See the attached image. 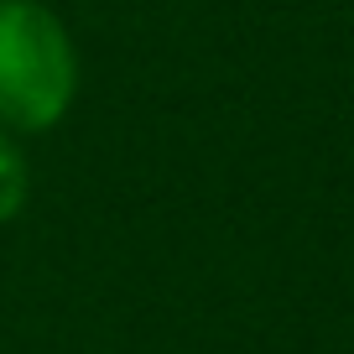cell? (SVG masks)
<instances>
[{"label": "cell", "instance_id": "6da1fadb", "mask_svg": "<svg viewBox=\"0 0 354 354\" xmlns=\"http://www.w3.org/2000/svg\"><path fill=\"white\" fill-rule=\"evenodd\" d=\"M73 84L78 63L63 21L32 0H0V120L16 131L63 120Z\"/></svg>", "mask_w": 354, "mask_h": 354}, {"label": "cell", "instance_id": "7a4b0ae2", "mask_svg": "<svg viewBox=\"0 0 354 354\" xmlns=\"http://www.w3.org/2000/svg\"><path fill=\"white\" fill-rule=\"evenodd\" d=\"M21 203H26V162L0 131V219H11Z\"/></svg>", "mask_w": 354, "mask_h": 354}]
</instances>
